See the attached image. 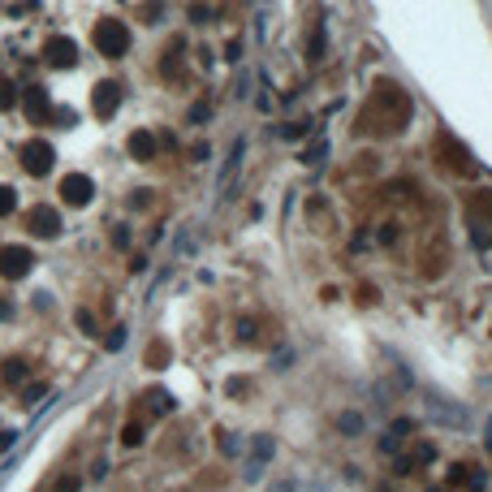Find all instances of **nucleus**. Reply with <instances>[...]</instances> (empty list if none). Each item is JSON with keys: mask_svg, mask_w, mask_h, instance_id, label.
<instances>
[{"mask_svg": "<svg viewBox=\"0 0 492 492\" xmlns=\"http://www.w3.org/2000/svg\"><path fill=\"white\" fill-rule=\"evenodd\" d=\"M207 117H212L207 104H195V108H190V121H207Z\"/></svg>", "mask_w": 492, "mask_h": 492, "instance_id": "nucleus-21", "label": "nucleus"}, {"mask_svg": "<svg viewBox=\"0 0 492 492\" xmlns=\"http://www.w3.org/2000/svg\"><path fill=\"white\" fill-rule=\"evenodd\" d=\"M91 43H95V52H99V57H108V61H121V57H126V48H130V31H126L121 22H113V18H104V22H95Z\"/></svg>", "mask_w": 492, "mask_h": 492, "instance_id": "nucleus-1", "label": "nucleus"}, {"mask_svg": "<svg viewBox=\"0 0 492 492\" xmlns=\"http://www.w3.org/2000/svg\"><path fill=\"white\" fill-rule=\"evenodd\" d=\"M121 82H99L95 87V95H91V108H95V117L99 121H108V117H113L117 113V108H121Z\"/></svg>", "mask_w": 492, "mask_h": 492, "instance_id": "nucleus-3", "label": "nucleus"}, {"mask_svg": "<svg viewBox=\"0 0 492 492\" xmlns=\"http://www.w3.org/2000/svg\"><path fill=\"white\" fill-rule=\"evenodd\" d=\"M26 225H31V234H35V238H57V234H61V216L43 203V207H31Z\"/></svg>", "mask_w": 492, "mask_h": 492, "instance_id": "nucleus-6", "label": "nucleus"}, {"mask_svg": "<svg viewBox=\"0 0 492 492\" xmlns=\"http://www.w3.org/2000/svg\"><path fill=\"white\" fill-rule=\"evenodd\" d=\"M52 160H57V151H52V143H43V138H31V143L22 147V164H26L31 177L52 173Z\"/></svg>", "mask_w": 492, "mask_h": 492, "instance_id": "nucleus-2", "label": "nucleus"}, {"mask_svg": "<svg viewBox=\"0 0 492 492\" xmlns=\"http://www.w3.org/2000/svg\"><path fill=\"white\" fill-rule=\"evenodd\" d=\"M126 346V328H113V337H108V350H121Z\"/></svg>", "mask_w": 492, "mask_h": 492, "instance_id": "nucleus-20", "label": "nucleus"}, {"mask_svg": "<svg viewBox=\"0 0 492 492\" xmlns=\"http://www.w3.org/2000/svg\"><path fill=\"white\" fill-rule=\"evenodd\" d=\"M324 155H328V138H315V143H311V147H307L298 160H302V164H319Z\"/></svg>", "mask_w": 492, "mask_h": 492, "instance_id": "nucleus-13", "label": "nucleus"}, {"mask_svg": "<svg viewBox=\"0 0 492 492\" xmlns=\"http://www.w3.org/2000/svg\"><path fill=\"white\" fill-rule=\"evenodd\" d=\"M61 195H65V203L82 207V203H91L95 186H91V177H87V173H65V177H61Z\"/></svg>", "mask_w": 492, "mask_h": 492, "instance_id": "nucleus-7", "label": "nucleus"}, {"mask_svg": "<svg viewBox=\"0 0 492 492\" xmlns=\"http://www.w3.org/2000/svg\"><path fill=\"white\" fill-rule=\"evenodd\" d=\"M22 104H26L31 121H43V117H48V95H43L39 87H26V91H22Z\"/></svg>", "mask_w": 492, "mask_h": 492, "instance_id": "nucleus-9", "label": "nucleus"}, {"mask_svg": "<svg viewBox=\"0 0 492 492\" xmlns=\"http://www.w3.org/2000/svg\"><path fill=\"white\" fill-rule=\"evenodd\" d=\"M121 445H130V449H134V445H143V427H138V423H126V432H121Z\"/></svg>", "mask_w": 492, "mask_h": 492, "instance_id": "nucleus-15", "label": "nucleus"}, {"mask_svg": "<svg viewBox=\"0 0 492 492\" xmlns=\"http://www.w3.org/2000/svg\"><path fill=\"white\" fill-rule=\"evenodd\" d=\"M432 458H436V445H432V441H423V445H419L415 454H406V462H410V471H415V466H427Z\"/></svg>", "mask_w": 492, "mask_h": 492, "instance_id": "nucleus-12", "label": "nucleus"}, {"mask_svg": "<svg viewBox=\"0 0 492 492\" xmlns=\"http://www.w3.org/2000/svg\"><path fill=\"white\" fill-rule=\"evenodd\" d=\"M35 255L26 246H0V277H26Z\"/></svg>", "mask_w": 492, "mask_h": 492, "instance_id": "nucleus-4", "label": "nucleus"}, {"mask_svg": "<svg viewBox=\"0 0 492 492\" xmlns=\"http://www.w3.org/2000/svg\"><path fill=\"white\" fill-rule=\"evenodd\" d=\"M341 427H346V432H359V427H363V419H359V415H346V419H341Z\"/></svg>", "mask_w": 492, "mask_h": 492, "instance_id": "nucleus-23", "label": "nucleus"}, {"mask_svg": "<svg viewBox=\"0 0 492 492\" xmlns=\"http://www.w3.org/2000/svg\"><path fill=\"white\" fill-rule=\"evenodd\" d=\"M43 61H48V65H57V70H70V65L78 61V43H74V39H65V35L48 39V52H43Z\"/></svg>", "mask_w": 492, "mask_h": 492, "instance_id": "nucleus-5", "label": "nucleus"}, {"mask_svg": "<svg viewBox=\"0 0 492 492\" xmlns=\"http://www.w3.org/2000/svg\"><path fill=\"white\" fill-rule=\"evenodd\" d=\"M9 315H13V307H9V302H0V319H9Z\"/></svg>", "mask_w": 492, "mask_h": 492, "instance_id": "nucleus-25", "label": "nucleus"}, {"mask_svg": "<svg viewBox=\"0 0 492 492\" xmlns=\"http://www.w3.org/2000/svg\"><path fill=\"white\" fill-rule=\"evenodd\" d=\"M410 432V419H398L393 427H389V436H385V441H380V454H393L398 445H402V436Z\"/></svg>", "mask_w": 492, "mask_h": 492, "instance_id": "nucleus-10", "label": "nucleus"}, {"mask_svg": "<svg viewBox=\"0 0 492 492\" xmlns=\"http://www.w3.org/2000/svg\"><path fill=\"white\" fill-rule=\"evenodd\" d=\"M13 207H18V195H13L9 186H0V216H9Z\"/></svg>", "mask_w": 492, "mask_h": 492, "instance_id": "nucleus-16", "label": "nucleus"}, {"mask_svg": "<svg viewBox=\"0 0 492 492\" xmlns=\"http://www.w3.org/2000/svg\"><path fill=\"white\" fill-rule=\"evenodd\" d=\"M5 367H9V371H5V376H9V385H18V380H26V363H18V359H9Z\"/></svg>", "mask_w": 492, "mask_h": 492, "instance_id": "nucleus-17", "label": "nucleus"}, {"mask_svg": "<svg viewBox=\"0 0 492 492\" xmlns=\"http://www.w3.org/2000/svg\"><path fill=\"white\" fill-rule=\"evenodd\" d=\"M238 160H242V143L234 147V155H229V164H225V173H221V190H225V186L234 182V173H238Z\"/></svg>", "mask_w": 492, "mask_h": 492, "instance_id": "nucleus-14", "label": "nucleus"}, {"mask_svg": "<svg viewBox=\"0 0 492 492\" xmlns=\"http://www.w3.org/2000/svg\"><path fill=\"white\" fill-rule=\"evenodd\" d=\"M255 458H272V441H268V436H259V441H255Z\"/></svg>", "mask_w": 492, "mask_h": 492, "instance_id": "nucleus-19", "label": "nucleus"}, {"mask_svg": "<svg viewBox=\"0 0 492 492\" xmlns=\"http://www.w3.org/2000/svg\"><path fill=\"white\" fill-rule=\"evenodd\" d=\"M147 402H151L160 415H164V410H173V398H169V393H147Z\"/></svg>", "mask_w": 492, "mask_h": 492, "instance_id": "nucleus-18", "label": "nucleus"}, {"mask_svg": "<svg viewBox=\"0 0 492 492\" xmlns=\"http://www.w3.org/2000/svg\"><path fill=\"white\" fill-rule=\"evenodd\" d=\"M0 108H13V91H9V82H0Z\"/></svg>", "mask_w": 492, "mask_h": 492, "instance_id": "nucleus-22", "label": "nucleus"}, {"mask_svg": "<svg viewBox=\"0 0 492 492\" xmlns=\"http://www.w3.org/2000/svg\"><path fill=\"white\" fill-rule=\"evenodd\" d=\"M43 393H48V389H43V385H31V389H26V402H39V398H43Z\"/></svg>", "mask_w": 492, "mask_h": 492, "instance_id": "nucleus-24", "label": "nucleus"}, {"mask_svg": "<svg viewBox=\"0 0 492 492\" xmlns=\"http://www.w3.org/2000/svg\"><path fill=\"white\" fill-rule=\"evenodd\" d=\"M126 147H130V155L143 160V164L155 160V134H151V130H134V134L126 138Z\"/></svg>", "mask_w": 492, "mask_h": 492, "instance_id": "nucleus-8", "label": "nucleus"}, {"mask_svg": "<svg viewBox=\"0 0 492 492\" xmlns=\"http://www.w3.org/2000/svg\"><path fill=\"white\" fill-rule=\"evenodd\" d=\"M307 61H311V65H319V61H324V26H315V31H311V43H307Z\"/></svg>", "mask_w": 492, "mask_h": 492, "instance_id": "nucleus-11", "label": "nucleus"}]
</instances>
